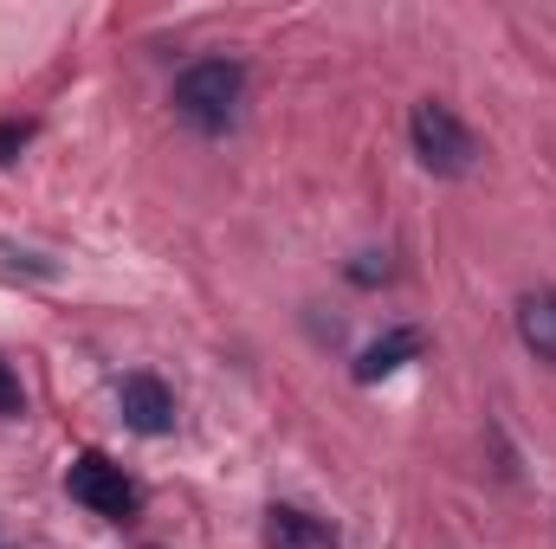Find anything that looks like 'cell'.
Returning a JSON list of instances; mask_svg holds the SVG:
<instances>
[{
	"instance_id": "obj_1",
	"label": "cell",
	"mask_w": 556,
	"mask_h": 549,
	"mask_svg": "<svg viewBox=\"0 0 556 549\" xmlns=\"http://www.w3.org/2000/svg\"><path fill=\"white\" fill-rule=\"evenodd\" d=\"M240 98H247V65L240 59H201V65H188L175 78V117L207 130V137L233 124Z\"/></svg>"
},
{
	"instance_id": "obj_4",
	"label": "cell",
	"mask_w": 556,
	"mask_h": 549,
	"mask_svg": "<svg viewBox=\"0 0 556 549\" xmlns=\"http://www.w3.org/2000/svg\"><path fill=\"white\" fill-rule=\"evenodd\" d=\"M117 408H124V426H137V433H168L175 426V395H168V382L162 375H124V388H117Z\"/></svg>"
},
{
	"instance_id": "obj_3",
	"label": "cell",
	"mask_w": 556,
	"mask_h": 549,
	"mask_svg": "<svg viewBox=\"0 0 556 549\" xmlns=\"http://www.w3.org/2000/svg\"><path fill=\"white\" fill-rule=\"evenodd\" d=\"M65 491L85 505V511H98V518H111V524H124V518H137V485L124 478V465H111L104 452H78L72 459V472H65Z\"/></svg>"
},
{
	"instance_id": "obj_8",
	"label": "cell",
	"mask_w": 556,
	"mask_h": 549,
	"mask_svg": "<svg viewBox=\"0 0 556 549\" xmlns=\"http://www.w3.org/2000/svg\"><path fill=\"white\" fill-rule=\"evenodd\" d=\"M20 408H26V395H20V375L0 362V420H13Z\"/></svg>"
},
{
	"instance_id": "obj_2",
	"label": "cell",
	"mask_w": 556,
	"mask_h": 549,
	"mask_svg": "<svg viewBox=\"0 0 556 549\" xmlns=\"http://www.w3.org/2000/svg\"><path fill=\"white\" fill-rule=\"evenodd\" d=\"M408 137H415V155L420 168H433V175H466L472 162H479V137L446 111V104H415V117H408Z\"/></svg>"
},
{
	"instance_id": "obj_9",
	"label": "cell",
	"mask_w": 556,
	"mask_h": 549,
	"mask_svg": "<svg viewBox=\"0 0 556 549\" xmlns=\"http://www.w3.org/2000/svg\"><path fill=\"white\" fill-rule=\"evenodd\" d=\"M26 142H33V124H0V162H13Z\"/></svg>"
},
{
	"instance_id": "obj_7",
	"label": "cell",
	"mask_w": 556,
	"mask_h": 549,
	"mask_svg": "<svg viewBox=\"0 0 556 549\" xmlns=\"http://www.w3.org/2000/svg\"><path fill=\"white\" fill-rule=\"evenodd\" d=\"M518 336H525V349L556 362V291H538V297L518 304Z\"/></svg>"
},
{
	"instance_id": "obj_6",
	"label": "cell",
	"mask_w": 556,
	"mask_h": 549,
	"mask_svg": "<svg viewBox=\"0 0 556 549\" xmlns=\"http://www.w3.org/2000/svg\"><path fill=\"white\" fill-rule=\"evenodd\" d=\"M420 349H427V336H420L415 323H402V330H389V336H376L363 356H356V382H382V375H395V369H408Z\"/></svg>"
},
{
	"instance_id": "obj_5",
	"label": "cell",
	"mask_w": 556,
	"mask_h": 549,
	"mask_svg": "<svg viewBox=\"0 0 556 549\" xmlns=\"http://www.w3.org/2000/svg\"><path fill=\"white\" fill-rule=\"evenodd\" d=\"M266 549H337V531L298 505H273L266 511Z\"/></svg>"
}]
</instances>
